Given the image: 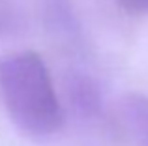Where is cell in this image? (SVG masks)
I'll list each match as a JSON object with an SVG mask.
<instances>
[{"label":"cell","mask_w":148,"mask_h":146,"mask_svg":"<svg viewBox=\"0 0 148 146\" xmlns=\"http://www.w3.org/2000/svg\"><path fill=\"white\" fill-rule=\"evenodd\" d=\"M19 23V8L15 0H0V34H8Z\"/></svg>","instance_id":"obj_3"},{"label":"cell","mask_w":148,"mask_h":146,"mask_svg":"<svg viewBox=\"0 0 148 146\" xmlns=\"http://www.w3.org/2000/svg\"><path fill=\"white\" fill-rule=\"evenodd\" d=\"M126 113L131 116V120H135L137 129L146 137H148V98H131L127 101V109Z\"/></svg>","instance_id":"obj_2"},{"label":"cell","mask_w":148,"mask_h":146,"mask_svg":"<svg viewBox=\"0 0 148 146\" xmlns=\"http://www.w3.org/2000/svg\"><path fill=\"white\" fill-rule=\"evenodd\" d=\"M0 96L13 124L28 135L47 137L62 128L64 113L38 53L23 51L0 62Z\"/></svg>","instance_id":"obj_1"},{"label":"cell","mask_w":148,"mask_h":146,"mask_svg":"<svg viewBox=\"0 0 148 146\" xmlns=\"http://www.w3.org/2000/svg\"><path fill=\"white\" fill-rule=\"evenodd\" d=\"M114 2L130 13H137V15L148 13V0H114Z\"/></svg>","instance_id":"obj_4"}]
</instances>
